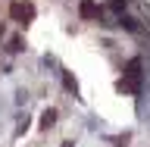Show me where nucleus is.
Here are the masks:
<instances>
[{
	"instance_id": "0eeeda50",
	"label": "nucleus",
	"mask_w": 150,
	"mask_h": 147,
	"mask_svg": "<svg viewBox=\"0 0 150 147\" xmlns=\"http://www.w3.org/2000/svg\"><path fill=\"white\" fill-rule=\"evenodd\" d=\"M22 47H25V44H22V38H13V41H9V50H13V53H19Z\"/></svg>"
},
{
	"instance_id": "6e6552de",
	"label": "nucleus",
	"mask_w": 150,
	"mask_h": 147,
	"mask_svg": "<svg viewBox=\"0 0 150 147\" xmlns=\"http://www.w3.org/2000/svg\"><path fill=\"white\" fill-rule=\"evenodd\" d=\"M110 6L116 9V13H119V9H125V0H110Z\"/></svg>"
},
{
	"instance_id": "9d476101",
	"label": "nucleus",
	"mask_w": 150,
	"mask_h": 147,
	"mask_svg": "<svg viewBox=\"0 0 150 147\" xmlns=\"http://www.w3.org/2000/svg\"><path fill=\"white\" fill-rule=\"evenodd\" d=\"M63 147H72V144H63Z\"/></svg>"
},
{
	"instance_id": "20e7f679",
	"label": "nucleus",
	"mask_w": 150,
	"mask_h": 147,
	"mask_svg": "<svg viewBox=\"0 0 150 147\" xmlns=\"http://www.w3.org/2000/svg\"><path fill=\"white\" fill-rule=\"evenodd\" d=\"M53 122H56V110H44L41 113V129H50Z\"/></svg>"
},
{
	"instance_id": "f257e3e1",
	"label": "nucleus",
	"mask_w": 150,
	"mask_h": 147,
	"mask_svg": "<svg viewBox=\"0 0 150 147\" xmlns=\"http://www.w3.org/2000/svg\"><path fill=\"white\" fill-rule=\"evenodd\" d=\"M141 69H144L141 56L128 60V66H125V78L119 82V91H125V94H138L141 91Z\"/></svg>"
},
{
	"instance_id": "f03ea898",
	"label": "nucleus",
	"mask_w": 150,
	"mask_h": 147,
	"mask_svg": "<svg viewBox=\"0 0 150 147\" xmlns=\"http://www.w3.org/2000/svg\"><path fill=\"white\" fill-rule=\"evenodd\" d=\"M9 16L22 19V22H31V19H35V6H31V3H22V0H13V3H9Z\"/></svg>"
},
{
	"instance_id": "1a4fd4ad",
	"label": "nucleus",
	"mask_w": 150,
	"mask_h": 147,
	"mask_svg": "<svg viewBox=\"0 0 150 147\" xmlns=\"http://www.w3.org/2000/svg\"><path fill=\"white\" fill-rule=\"evenodd\" d=\"M0 38H3V28H0Z\"/></svg>"
},
{
	"instance_id": "39448f33",
	"label": "nucleus",
	"mask_w": 150,
	"mask_h": 147,
	"mask_svg": "<svg viewBox=\"0 0 150 147\" xmlns=\"http://www.w3.org/2000/svg\"><path fill=\"white\" fill-rule=\"evenodd\" d=\"M63 85H66V91H72V94H78V85H75L72 72H63Z\"/></svg>"
},
{
	"instance_id": "7ed1b4c3",
	"label": "nucleus",
	"mask_w": 150,
	"mask_h": 147,
	"mask_svg": "<svg viewBox=\"0 0 150 147\" xmlns=\"http://www.w3.org/2000/svg\"><path fill=\"white\" fill-rule=\"evenodd\" d=\"M97 13H100V6H97L94 0H81V3H78V16L81 19H94Z\"/></svg>"
},
{
	"instance_id": "423d86ee",
	"label": "nucleus",
	"mask_w": 150,
	"mask_h": 147,
	"mask_svg": "<svg viewBox=\"0 0 150 147\" xmlns=\"http://www.w3.org/2000/svg\"><path fill=\"white\" fill-rule=\"evenodd\" d=\"M119 25H125L128 31H138V22H134L131 16H122V19H119Z\"/></svg>"
}]
</instances>
